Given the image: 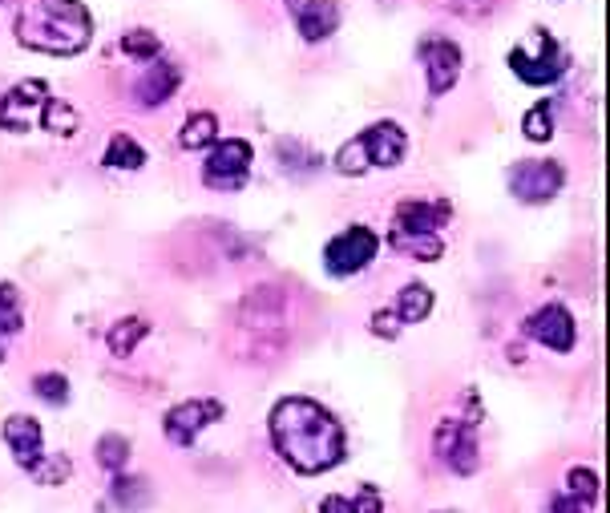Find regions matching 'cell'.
<instances>
[{
    "label": "cell",
    "instance_id": "obj_1",
    "mask_svg": "<svg viewBox=\"0 0 610 513\" xmlns=\"http://www.w3.org/2000/svg\"><path fill=\"white\" fill-rule=\"evenodd\" d=\"M271 441L299 473H328L344 461L340 421L308 396H287L271 408Z\"/></svg>",
    "mask_w": 610,
    "mask_h": 513
},
{
    "label": "cell",
    "instance_id": "obj_2",
    "mask_svg": "<svg viewBox=\"0 0 610 513\" xmlns=\"http://www.w3.org/2000/svg\"><path fill=\"white\" fill-rule=\"evenodd\" d=\"M17 41L49 57H73L93 41V17L81 0H29L17 17Z\"/></svg>",
    "mask_w": 610,
    "mask_h": 513
},
{
    "label": "cell",
    "instance_id": "obj_3",
    "mask_svg": "<svg viewBox=\"0 0 610 513\" xmlns=\"http://www.w3.org/2000/svg\"><path fill=\"white\" fill-rule=\"evenodd\" d=\"M453 219V207L449 202H400V211H396V223L388 231V243L400 251V255H409V259H441V227Z\"/></svg>",
    "mask_w": 610,
    "mask_h": 513
},
{
    "label": "cell",
    "instance_id": "obj_4",
    "mask_svg": "<svg viewBox=\"0 0 610 513\" xmlns=\"http://www.w3.org/2000/svg\"><path fill=\"white\" fill-rule=\"evenodd\" d=\"M404 158V130L396 122H376L336 154L340 174H364L372 166H396Z\"/></svg>",
    "mask_w": 610,
    "mask_h": 513
},
{
    "label": "cell",
    "instance_id": "obj_5",
    "mask_svg": "<svg viewBox=\"0 0 610 513\" xmlns=\"http://www.w3.org/2000/svg\"><path fill=\"white\" fill-rule=\"evenodd\" d=\"M465 400H469V417H449V421H441L437 425V437H433V449H437V457L453 469V473H473L477 469V425H481V413H477V396L473 392H465Z\"/></svg>",
    "mask_w": 610,
    "mask_h": 513
},
{
    "label": "cell",
    "instance_id": "obj_6",
    "mask_svg": "<svg viewBox=\"0 0 610 513\" xmlns=\"http://www.w3.org/2000/svg\"><path fill=\"white\" fill-rule=\"evenodd\" d=\"M380 251V239L368 231V227H348L344 235H336L328 247H324V267L328 275L344 279V275H356L364 271Z\"/></svg>",
    "mask_w": 610,
    "mask_h": 513
},
{
    "label": "cell",
    "instance_id": "obj_7",
    "mask_svg": "<svg viewBox=\"0 0 610 513\" xmlns=\"http://www.w3.org/2000/svg\"><path fill=\"white\" fill-rule=\"evenodd\" d=\"M251 146L243 138H227V142H215L207 166H202V182L211 190H239L251 174Z\"/></svg>",
    "mask_w": 610,
    "mask_h": 513
},
{
    "label": "cell",
    "instance_id": "obj_8",
    "mask_svg": "<svg viewBox=\"0 0 610 513\" xmlns=\"http://www.w3.org/2000/svg\"><path fill=\"white\" fill-rule=\"evenodd\" d=\"M45 106H49V85L37 81V77L21 81V85H13L5 97H0V126L13 130V134H25V130H33L41 122Z\"/></svg>",
    "mask_w": 610,
    "mask_h": 513
},
{
    "label": "cell",
    "instance_id": "obj_9",
    "mask_svg": "<svg viewBox=\"0 0 610 513\" xmlns=\"http://www.w3.org/2000/svg\"><path fill=\"white\" fill-rule=\"evenodd\" d=\"M223 413H227L223 400H186V404H174V408H170L166 421H162V429H166L170 445L190 449V445L198 441L202 429L215 425V421H223Z\"/></svg>",
    "mask_w": 610,
    "mask_h": 513
},
{
    "label": "cell",
    "instance_id": "obj_10",
    "mask_svg": "<svg viewBox=\"0 0 610 513\" xmlns=\"http://www.w3.org/2000/svg\"><path fill=\"white\" fill-rule=\"evenodd\" d=\"M510 65H514V73H518L522 81H530V85H554V81L566 73V53H562V45H558L554 37L538 33L534 53H530V49H510Z\"/></svg>",
    "mask_w": 610,
    "mask_h": 513
},
{
    "label": "cell",
    "instance_id": "obj_11",
    "mask_svg": "<svg viewBox=\"0 0 610 513\" xmlns=\"http://www.w3.org/2000/svg\"><path fill=\"white\" fill-rule=\"evenodd\" d=\"M562 182H566V174L558 162H518L510 170V190L522 202H550L562 190Z\"/></svg>",
    "mask_w": 610,
    "mask_h": 513
},
{
    "label": "cell",
    "instance_id": "obj_12",
    "mask_svg": "<svg viewBox=\"0 0 610 513\" xmlns=\"http://www.w3.org/2000/svg\"><path fill=\"white\" fill-rule=\"evenodd\" d=\"M0 437H5L13 461H17L25 473H33V469L49 457V453H45V433H41V425H37L33 417H25V413H13V417L5 421V429H0Z\"/></svg>",
    "mask_w": 610,
    "mask_h": 513
},
{
    "label": "cell",
    "instance_id": "obj_13",
    "mask_svg": "<svg viewBox=\"0 0 610 513\" xmlns=\"http://www.w3.org/2000/svg\"><path fill=\"white\" fill-rule=\"evenodd\" d=\"M421 61H425V73H429V93L441 97L457 85L461 77V49L445 37H425L421 41Z\"/></svg>",
    "mask_w": 610,
    "mask_h": 513
},
{
    "label": "cell",
    "instance_id": "obj_14",
    "mask_svg": "<svg viewBox=\"0 0 610 513\" xmlns=\"http://www.w3.org/2000/svg\"><path fill=\"white\" fill-rule=\"evenodd\" d=\"M291 5V17H295V29L303 33V41H324L336 33L340 25V5L336 0H287Z\"/></svg>",
    "mask_w": 610,
    "mask_h": 513
},
{
    "label": "cell",
    "instance_id": "obj_15",
    "mask_svg": "<svg viewBox=\"0 0 610 513\" xmlns=\"http://www.w3.org/2000/svg\"><path fill=\"white\" fill-rule=\"evenodd\" d=\"M526 332H530L538 344L554 348V352H570V348H574V320H570L566 307H558V303H550V307H542V312H534V316L526 320Z\"/></svg>",
    "mask_w": 610,
    "mask_h": 513
},
{
    "label": "cell",
    "instance_id": "obj_16",
    "mask_svg": "<svg viewBox=\"0 0 610 513\" xmlns=\"http://www.w3.org/2000/svg\"><path fill=\"white\" fill-rule=\"evenodd\" d=\"M178 81H182L178 65H170V61H154V65L142 73V81L134 85V97H138V106H142V110H154V106H162V101H170V97H174Z\"/></svg>",
    "mask_w": 610,
    "mask_h": 513
},
{
    "label": "cell",
    "instance_id": "obj_17",
    "mask_svg": "<svg viewBox=\"0 0 610 513\" xmlns=\"http://www.w3.org/2000/svg\"><path fill=\"white\" fill-rule=\"evenodd\" d=\"M110 497L114 505H122L126 513H138L154 501V489L146 477H126V473H114V485H110Z\"/></svg>",
    "mask_w": 610,
    "mask_h": 513
},
{
    "label": "cell",
    "instance_id": "obj_18",
    "mask_svg": "<svg viewBox=\"0 0 610 513\" xmlns=\"http://www.w3.org/2000/svg\"><path fill=\"white\" fill-rule=\"evenodd\" d=\"M429 312H433V291L425 283H409V287L396 295V316H400V324H421Z\"/></svg>",
    "mask_w": 610,
    "mask_h": 513
},
{
    "label": "cell",
    "instance_id": "obj_19",
    "mask_svg": "<svg viewBox=\"0 0 610 513\" xmlns=\"http://www.w3.org/2000/svg\"><path fill=\"white\" fill-rule=\"evenodd\" d=\"M219 138V118L215 114H190L178 130V146L182 150H202V146H215Z\"/></svg>",
    "mask_w": 610,
    "mask_h": 513
},
{
    "label": "cell",
    "instance_id": "obj_20",
    "mask_svg": "<svg viewBox=\"0 0 610 513\" xmlns=\"http://www.w3.org/2000/svg\"><path fill=\"white\" fill-rule=\"evenodd\" d=\"M150 336V324L142 320V316H130V320H118L114 328H110V336H106V344H110V352L114 356H130L142 340Z\"/></svg>",
    "mask_w": 610,
    "mask_h": 513
},
{
    "label": "cell",
    "instance_id": "obj_21",
    "mask_svg": "<svg viewBox=\"0 0 610 513\" xmlns=\"http://www.w3.org/2000/svg\"><path fill=\"white\" fill-rule=\"evenodd\" d=\"M101 162H106L110 170H138L146 162V150L130 134H114L110 146H106V158H101Z\"/></svg>",
    "mask_w": 610,
    "mask_h": 513
},
{
    "label": "cell",
    "instance_id": "obj_22",
    "mask_svg": "<svg viewBox=\"0 0 610 513\" xmlns=\"http://www.w3.org/2000/svg\"><path fill=\"white\" fill-rule=\"evenodd\" d=\"M93 453H97V465H101V469L122 473L126 461H130V441H126L122 433H106V437H101V441L93 445Z\"/></svg>",
    "mask_w": 610,
    "mask_h": 513
},
{
    "label": "cell",
    "instance_id": "obj_23",
    "mask_svg": "<svg viewBox=\"0 0 610 513\" xmlns=\"http://www.w3.org/2000/svg\"><path fill=\"white\" fill-rule=\"evenodd\" d=\"M25 328V316H21V295L13 283H0V340H9Z\"/></svg>",
    "mask_w": 610,
    "mask_h": 513
},
{
    "label": "cell",
    "instance_id": "obj_24",
    "mask_svg": "<svg viewBox=\"0 0 610 513\" xmlns=\"http://www.w3.org/2000/svg\"><path fill=\"white\" fill-rule=\"evenodd\" d=\"M41 126L49 130V134H77V110L69 106V101H61V97H49V106H45V114H41Z\"/></svg>",
    "mask_w": 610,
    "mask_h": 513
},
{
    "label": "cell",
    "instance_id": "obj_25",
    "mask_svg": "<svg viewBox=\"0 0 610 513\" xmlns=\"http://www.w3.org/2000/svg\"><path fill=\"white\" fill-rule=\"evenodd\" d=\"M158 33H150V29H134V33H126L122 37V53L126 57H134V61H158Z\"/></svg>",
    "mask_w": 610,
    "mask_h": 513
},
{
    "label": "cell",
    "instance_id": "obj_26",
    "mask_svg": "<svg viewBox=\"0 0 610 513\" xmlns=\"http://www.w3.org/2000/svg\"><path fill=\"white\" fill-rule=\"evenodd\" d=\"M522 130H526L530 142H550V134H554V106L550 101H538V106L526 114Z\"/></svg>",
    "mask_w": 610,
    "mask_h": 513
},
{
    "label": "cell",
    "instance_id": "obj_27",
    "mask_svg": "<svg viewBox=\"0 0 610 513\" xmlns=\"http://www.w3.org/2000/svg\"><path fill=\"white\" fill-rule=\"evenodd\" d=\"M33 392L45 404H65L69 400V380L61 372H41V376H33Z\"/></svg>",
    "mask_w": 610,
    "mask_h": 513
},
{
    "label": "cell",
    "instance_id": "obj_28",
    "mask_svg": "<svg viewBox=\"0 0 610 513\" xmlns=\"http://www.w3.org/2000/svg\"><path fill=\"white\" fill-rule=\"evenodd\" d=\"M69 473H73V465H69V457H45L29 477L37 481V485H45V489H53V485H61V481H69Z\"/></svg>",
    "mask_w": 610,
    "mask_h": 513
},
{
    "label": "cell",
    "instance_id": "obj_29",
    "mask_svg": "<svg viewBox=\"0 0 610 513\" xmlns=\"http://www.w3.org/2000/svg\"><path fill=\"white\" fill-rule=\"evenodd\" d=\"M566 485H570V493L578 497V501H594L598 497V477L590 473V469H570V477H566Z\"/></svg>",
    "mask_w": 610,
    "mask_h": 513
},
{
    "label": "cell",
    "instance_id": "obj_30",
    "mask_svg": "<svg viewBox=\"0 0 610 513\" xmlns=\"http://www.w3.org/2000/svg\"><path fill=\"white\" fill-rule=\"evenodd\" d=\"M352 513H384V505H380V489H376V485H364V489L352 497Z\"/></svg>",
    "mask_w": 610,
    "mask_h": 513
},
{
    "label": "cell",
    "instance_id": "obj_31",
    "mask_svg": "<svg viewBox=\"0 0 610 513\" xmlns=\"http://www.w3.org/2000/svg\"><path fill=\"white\" fill-rule=\"evenodd\" d=\"M372 332H376V336H384V340H392V336L400 332V316H396V307H392V312H376V316H372Z\"/></svg>",
    "mask_w": 610,
    "mask_h": 513
},
{
    "label": "cell",
    "instance_id": "obj_32",
    "mask_svg": "<svg viewBox=\"0 0 610 513\" xmlns=\"http://www.w3.org/2000/svg\"><path fill=\"white\" fill-rule=\"evenodd\" d=\"M550 513H586V501H578V497H554L550 501Z\"/></svg>",
    "mask_w": 610,
    "mask_h": 513
},
{
    "label": "cell",
    "instance_id": "obj_33",
    "mask_svg": "<svg viewBox=\"0 0 610 513\" xmlns=\"http://www.w3.org/2000/svg\"><path fill=\"white\" fill-rule=\"evenodd\" d=\"M320 513H352V501L348 497H324L320 501Z\"/></svg>",
    "mask_w": 610,
    "mask_h": 513
},
{
    "label": "cell",
    "instance_id": "obj_34",
    "mask_svg": "<svg viewBox=\"0 0 610 513\" xmlns=\"http://www.w3.org/2000/svg\"><path fill=\"white\" fill-rule=\"evenodd\" d=\"M493 5V0H453V9H461V13H485Z\"/></svg>",
    "mask_w": 610,
    "mask_h": 513
},
{
    "label": "cell",
    "instance_id": "obj_35",
    "mask_svg": "<svg viewBox=\"0 0 610 513\" xmlns=\"http://www.w3.org/2000/svg\"><path fill=\"white\" fill-rule=\"evenodd\" d=\"M0 360H5V340H0Z\"/></svg>",
    "mask_w": 610,
    "mask_h": 513
}]
</instances>
